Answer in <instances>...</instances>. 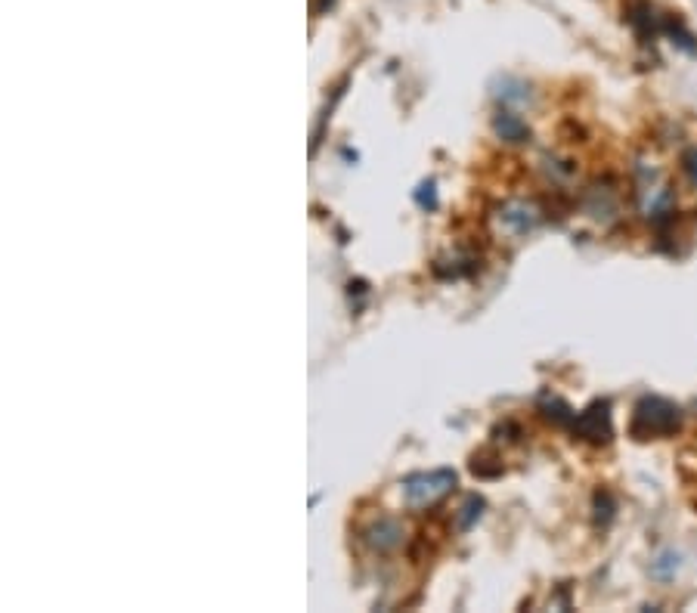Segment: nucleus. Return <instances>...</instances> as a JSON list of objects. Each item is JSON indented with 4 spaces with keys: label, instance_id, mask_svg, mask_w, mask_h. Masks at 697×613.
<instances>
[{
    "label": "nucleus",
    "instance_id": "nucleus-1",
    "mask_svg": "<svg viewBox=\"0 0 697 613\" xmlns=\"http://www.w3.org/2000/svg\"><path fill=\"white\" fill-rule=\"evenodd\" d=\"M682 425V412L679 406H673L670 400H660V397H645L636 406V415H632V434L639 440L648 437H670L676 434Z\"/></svg>",
    "mask_w": 697,
    "mask_h": 613
},
{
    "label": "nucleus",
    "instance_id": "nucleus-2",
    "mask_svg": "<svg viewBox=\"0 0 697 613\" xmlns=\"http://www.w3.org/2000/svg\"><path fill=\"white\" fill-rule=\"evenodd\" d=\"M577 431L580 437L592 440V443H605L611 437V412H608V403H595L592 409H586L580 415L577 422Z\"/></svg>",
    "mask_w": 697,
    "mask_h": 613
},
{
    "label": "nucleus",
    "instance_id": "nucleus-4",
    "mask_svg": "<svg viewBox=\"0 0 697 613\" xmlns=\"http://www.w3.org/2000/svg\"><path fill=\"white\" fill-rule=\"evenodd\" d=\"M682 171L691 180V186H697V146H691V149L682 152Z\"/></svg>",
    "mask_w": 697,
    "mask_h": 613
},
{
    "label": "nucleus",
    "instance_id": "nucleus-3",
    "mask_svg": "<svg viewBox=\"0 0 697 613\" xmlns=\"http://www.w3.org/2000/svg\"><path fill=\"white\" fill-rule=\"evenodd\" d=\"M673 570H679V555H660L657 564H654V576L660 579H670Z\"/></svg>",
    "mask_w": 697,
    "mask_h": 613
}]
</instances>
